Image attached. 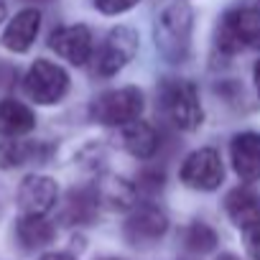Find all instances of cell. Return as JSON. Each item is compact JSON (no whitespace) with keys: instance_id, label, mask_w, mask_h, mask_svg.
<instances>
[{"instance_id":"cell-24","label":"cell","mask_w":260,"mask_h":260,"mask_svg":"<svg viewBox=\"0 0 260 260\" xmlns=\"http://www.w3.org/2000/svg\"><path fill=\"white\" fill-rule=\"evenodd\" d=\"M39 260H77V257L69 255V252H46V255H41Z\"/></svg>"},{"instance_id":"cell-18","label":"cell","mask_w":260,"mask_h":260,"mask_svg":"<svg viewBox=\"0 0 260 260\" xmlns=\"http://www.w3.org/2000/svg\"><path fill=\"white\" fill-rule=\"evenodd\" d=\"M97 199L92 194V189H72L67 197V209H64V219L69 224H89L97 214Z\"/></svg>"},{"instance_id":"cell-27","label":"cell","mask_w":260,"mask_h":260,"mask_svg":"<svg viewBox=\"0 0 260 260\" xmlns=\"http://www.w3.org/2000/svg\"><path fill=\"white\" fill-rule=\"evenodd\" d=\"M219 260H237V257H235V255H222Z\"/></svg>"},{"instance_id":"cell-13","label":"cell","mask_w":260,"mask_h":260,"mask_svg":"<svg viewBox=\"0 0 260 260\" xmlns=\"http://www.w3.org/2000/svg\"><path fill=\"white\" fill-rule=\"evenodd\" d=\"M39 28H41V13L36 8H26L8 23V28L3 34V46L16 51V54H23L36 41Z\"/></svg>"},{"instance_id":"cell-14","label":"cell","mask_w":260,"mask_h":260,"mask_svg":"<svg viewBox=\"0 0 260 260\" xmlns=\"http://www.w3.org/2000/svg\"><path fill=\"white\" fill-rule=\"evenodd\" d=\"M224 209H227L232 224L247 230L250 224L260 222V194L250 186H237L227 194Z\"/></svg>"},{"instance_id":"cell-4","label":"cell","mask_w":260,"mask_h":260,"mask_svg":"<svg viewBox=\"0 0 260 260\" xmlns=\"http://www.w3.org/2000/svg\"><path fill=\"white\" fill-rule=\"evenodd\" d=\"M141 112H143V92L138 87H120L102 92L89 107L92 120L102 125H130L141 117Z\"/></svg>"},{"instance_id":"cell-7","label":"cell","mask_w":260,"mask_h":260,"mask_svg":"<svg viewBox=\"0 0 260 260\" xmlns=\"http://www.w3.org/2000/svg\"><path fill=\"white\" fill-rule=\"evenodd\" d=\"M181 181L189 189H199V191H212L222 184L224 169H222V158L214 148H199L194 153L186 156V161L181 164L179 171Z\"/></svg>"},{"instance_id":"cell-12","label":"cell","mask_w":260,"mask_h":260,"mask_svg":"<svg viewBox=\"0 0 260 260\" xmlns=\"http://www.w3.org/2000/svg\"><path fill=\"white\" fill-rule=\"evenodd\" d=\"M230 156L242 181L260 179V133H237L230 143Z\"/></svg>"},{"instance_id":"cell-3","label":"cell","mask_w":260,"mask_h":260,"mask_svg":"<svg viewBox=\"0 0 260 260\" xmlns=\"http://www.w3.org/2000/svg\"><path fill=\"white\" fill-rule=\"evenodd\" d=\"M260 46V11L235 8L224 13L217 28V49L222 54H237Z\"/></svg>"},{"instance_id":"cell-8","label":"cell","mask_w":260,"mask_h":260,"mask_svg":"<svg viewBox=\"0 0 260 260\" xmlns=\"http://www.w3.org/2000/svg\"><path fill=\"white\" fill-rule=\"evenodd\" d=\"M166 230H169L166 214L153 204H143L130 212V217L125 219L122 235L133 247H146V245H153L156 240H161L166 235Z\"/></svg>"},{"instance_id":"cell-25","label":"cell","mask_w":260,"mask_h":260,"mask_svg":"<svg viewBox=\"0 0 260 260\" xmlns=\"http://www.w3.org/2000/svg\"><path fill=\"white\" fill-rule=\"evenodd\" d=\"M255 87H257V94H260V61L255 64Z\"/></svg>"},{"instance_id":"cell-29","label":"cell","mask_w":260,"mask_h":260,"mask_svg":"<svg viewBox=\"0 0 260 260\" xmlns=\"http://www.w3.org/2000/svg\"><path fill=\"white\" fill-rule=\"evenodd\" d=\"M257 11H260V3H257Z\"/></svg>"},{"instance_id":"cell-1","label":"cell","mask_w":260,"mask_h":260,"mask_svg":"<svg viewBox=\"0 0 260 260\" xmlns=\"http://www.w3.org/2000/svg\"><path fill=\"white\" fill-rule=\"evenodd\" d=\"M191 26L194 13L184 0H166L153 21V41L161 56L171 64L186 61L191 51Z\"/></svg>"},{"instance_id":"cell-20","label":"cell","mask_w":260,"mask_h":260,"mask_svg":"<svg viewBox=\"0 0 260 260\" xmlns=\"http://www.w3.org/2000/svg\"><path fill=\"white\" fill-rule=\"evenodd\" d=\"M184 245L194 252H209L217 247V232L207 222H191L184 230Z\"/></svg>"},{"instance_id":"cell-5","label":"cell","mask_w":260,"mask_h":260,"mask_svg":"<svg viewBox=\"0 0 260 260\" xmlns=\"http://www.w3.org/2000/svg\"><path fill=\"white\" fill-rule=\"evenodd\" d=\"M23 89L26 94L39 102V105H54L59 102L67 89H69V77L67 72L54 64V61H46V59H39L31 64L26 79H23Z\"/></svg>"},{"instance_id":"cell-23","label":"cell","mask_w":260,"mask_h":260,"mask_svg":"<svg viewBox=\"0 0 260 260\" xmlns=\"http://www.w3.org/2000/svg\"><path fill=\"white\" fill-rule=\"evenodd\" d=\"M245 250L252 260H260V222H255L245 230Z\"/></svg>"},{"instance_id":"cell-2","label":"cell","mask_w":260,"mask_h":260,"mask_svg":"<svg viewBox=\"0 0 260 260\" xmlns=\"http://www.w3.org/2000/svg\"><path fill=\"white\" fill-rule=\"evenodd\" d=\"M158 107L161 115L179 130H197L204 120L199 92L189 79H164L158 87Z\"/></svg>"},{"instance_id":"cell-21","label":"cell","mask_w":260,"mask_h":260,"mask_svg":"<svg viewBox=\"0 0 260 260\" xmlns=\"http://www.w3.org/2000/svg\"><path fill=\"white\" fill-rule=\"evenodd\" d=\"M161 186H164V171L161 169H143L138 174L136 189H141V191H156Z\"/></svg>"},{"instance_id":"cell-16","label":"cell","mask_w":260,"mask_h":260,"mask_svg":"<svg viewBox=\"0 0 260 260\" xmlns=\"http://www.w3.org/2000/svg\"><path fill=\"white\" fill-rule=\"evenodd\" d=\"M36 125V115L31 107H26L18 100H3L0 102V136L6 138H21L31 133Z\"/></svg>"},{"instance_id":"cell-22","label":"cell","mask_w":260,"mask_h":260,"mask_svg":"<svg viewBox=\"0 0 260 260\" xmlns=\"http://www.w3.org/2000/svg\"><path fill=\"white\" fill-rule=\"evenodd\" d=\"M136 3H138V0H94L97 11H102L105 16H115V13L130 11Z\"/></svg>"},{"instance_id":"cell-15","label":"cell","mask_w":260,"mask_h":260,"mask_svg":"<svg viewBox=\"0 0 260 260\" xmlns=\"http://www.w3.org/2000/svg\"><path fill=\"white\" fill-rule=\"evenodd\" d=\"M158 133L151 122H143V120H136L122 127V146L130 156H136L141 161L151 158L156 151H158Z\"/></svg>"},{"instance_id":"cell-9","label":"cell","mask_w":260,"mask_h":260,"mask_svg":"<svg viewBox=\"0 0 260 260\" xmlns=\"http://www.w3.org/2000/svg\"><path fill=\"white\" fill-rule=\"evenodd\" d=\"M59 197V186L49 176H26L18 186V207L26 217H44Z\"/></svg>"},{"instance_id":"cell-17","label":"cell","mask_w":260,"mask_h":260,"mask_svg":"<svg viewBox=\"0 0 260 260\" xmlns=\"http://www.w3.org/2000/svg\"><path fill=\"white\" fill-rule=\"evenodd\" d=\"M49 153V146L34 141H6L0 146V166H23L31 161H44Z\"/></svg>"},{"instance_id":"cell-6","label":"cell","mask_w":260,"mask_h":260,"mask_svg":"<svg viewBox=\"0 0 260 260\" xmlns=\"http://www.w3.org/2000/svg\"><path fill=\"white\" fill-rule=\"evenodd\" d=\"M136 51H138V34L133 28L130 26L112 28L105 36V41H102V46L97 51V64H94L97 74L100 77L117 74L130 59L136 56Z\"/></svg>"},{"instance_id":"cell-11","label":"cell","mask_w":260,"mask_h":260,"mask_svg":"<svg viewBox=\"0 0 260 260\" xmlns=\"http://www.w3.org/2000/svg\"><path fill=\"white\" fill-rule=\"evenodd\" d=\"M94 199H97V207H105L110 212H122V209H130L136 204V197H138V189L136 184H130L127 179L122 176H97L94 184L89 186Z\"/></svg>"},{"instance_id":"cell-19","label":"cell","mask_w":260,"mask_h":260,"mask_svg":"<svg viewBox=\"0 0 260 260\" xmlns=\"http://www.w3.org/2000/svg\"><path fill=\"white\" fill-rule=\"evenodd\" d=\"M54 224L46 222L44 217H21L18 222V240L23 242V247L34 250V247H44L54 240Z\"/></svg>"},{"instance_id":"cell-10","label":"cell","mask_w":260,"mask_h":260,"mask_svg":"<svg viewBox=\"0 0 260 260\" xmlns=\"http://www.w3.org/2000/svg\"><path fill=\"white\" fill-rule=\"evenodd\" d=\"M49 46L61 56L67 59L69 64H87V59L92 56V31L82 23L77 26H61L51 34L49 39Z\"/></svg>"},{"instance_id":"cell-28","label":"cell","mask_w":260,"mask_h":260,"mask_svg":"<svg viewBox=\"0 0 260 260\" xmlns=\"http://www.w3.org/2000/svg\"><path fill=\"white\" fill-rule=\"evenodd\" d=\"M105 260H120V257H105Z\"/></svg>"},{"instance_id":"cell-26","label":"cell","mask_w":260,"mask_h":260,"mask_svg":"<svg viewBox=\"0 0 260 260\" xmlns=\"http://www.w3.org/2000/svg\"><path fill=\"white\" fill-rule=\"evenodd\" d=\"M3 18H6V0H0V23H3Z\"/></svg>"}]
</instances>
